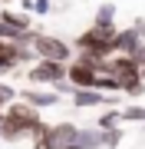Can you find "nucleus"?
<instances>
[{
    "mask_svg": "<svg viewBox=\"0 0 145 149\" xmlns=\"http://www.w3.org/2000/svg\"><path fill=\"white\" fill-rule=\"evenodd\" d=\"M115 23H92L76 37V50L86 53H99V56H112L115 53Z\"/></svg>",
    "mask_w": 145,
    "mask_h": 149,
    "instance_id": "nucleus-1",
    "label": "nucleus"
},
{
    "mask_svg": "<svg viewBox=\"0 0 145 149\" xmlns=\"http://www.w3.org/2000/svg\"><path fill=\"white\" fill-rule=\"evenodd\" d=\"M59 80H66V63H59V60L36 56L27 70V83H33V86H53Z\"/></svg>",
    "mask_w": 145,
    "mask_h": 149,
    "instance_id": "nucleus-2",
    "label": "nucleus"
},
{
    "mask_svg": "<svg viewBox=\"0 0 145 149\" xmlns=\"http://www.w3.org/2000/svg\"><path fill=\"white\" fill-rule=\"evenodd\" d=\"M30 47L36 50V56H46V60H59V63H69L73 60V47L66 40H59L53 37V33H33V40H30Z\"/></svg>",
    "mask_w": 145,
    "mask_h": 149,
    "instance_id": "nucleus-3",
    "label": "nucleus"
},
{
    "mask_svg": "<svg viewBox=\"0 0 145 149\" xmlns=\"http://www.w3.org/2000/svg\"><path fill=\"white\" fill-rule=\"evenodd\" d=\"M3 113H7V119H13L16 126L23 129V133H30V129L40 123V109H36V106H30V103H27V100H20V96H16L13 103H7Z\"/></svg>",
    "mask_w": 145,
    "mask_h": 149,
    "instance_id": "nucleus-4",
    "label": "nucleus"
},
{
    "mask_svg": "<svg viewBox=\"0 0 145 149\" xmlns=\"http://www.w3.org/2000/svg\"><path fill=\"white\" fill-rule=\"evenodd\" d=\"M20 100H27L30 106H36V109H46V106H56L59 103V93L53 90V86H27V90H20Z\"/></svg>",
    "mask_w": 145,
    "mask_h": 149,
    "instance_id": "nucleus-5",
    "label": "nucleus"
},
{
    "mask_svg": "<svg viewBox=\"0 0 145 149\" xmlns=\"http://www.w3.org/2000/svg\"><path fill=\"white\" fill-rule=\"evenodd\" d=\"M66 80H69L76 90H79V86H92L96 83V70H92L89 63H82L79 56H73L69 63H66Z\"/></svg>",
    "mask_w": 145,
    "mask_h": 149,
    "instance_id": "nucleus-6",
    "label": "nucleus"
},
{
    "mask_svg": "<svg viewBox=\"0 0 145 149\" xmlns=\"http://www.w3.org/2000/svg\"><path fill=\"white\" fill-rule=\"evenodd\" d=\"M106 73H112L115 80H125V76H135L139 73V66H135V60L129 53H112V56H106Z\"/></svg>",
    "mask_w": 145,
    "mask_h": 149,
    "instance_id": "nucleus-7",
    "label": "nucleus"
},
{
    "mask_svg": "<svg viewBox=\"0 0 145 149\" xmlns=\"http://www.w3.org/2000/svg\"><path fill=\"white\" fill-rule=\"evenodd\" d=\"M73 106L76 109H96V106H106V93L96 90V86H79V90H73Z\"/></svg>",
    "mask_w": 145,
    "mask_h": 149,
    "instance_id": "nucleus-8",
    "label": "nucleus"
},
{
    "mask_svg": "<svg viewBox=\"0 0 145 149\" xmlns=\"http://www.w3.org/2000/svg\"><path fill=\"white\" fill-rule=\"evenodd\" d=\"M0 20H7L10 27H20V30H30L33 27L30 10H20V7H13V3H0Z\"/></svg>",
    "mask_w": 145,
    "mask_h": 149,
    "instance_id": "nucleus-9",
    "label": "nucleus"
},
{
    "mask_svg": "<svg viewBox=\"0 0 145 149\" xmlns=\"http://www.w3.org/2000/svg\"><path fill=\"white\" fill-rule=\"evenodd\" d=\"M53 149H63V146H69V143H76V133H79V126L76 123H69V119H59V123H53Z\"/></svg>",
    "mask_w": 145,
    "mask_h": 149,
    "instance_id": "nucleus-10",
    "label": "nucleus"
},
{
    "mask_svg": "<svg viewBox=\"0 0 145 149\" xmlns=\"http://www.w3.org/2000/svg\"><path fill=\"white\" fill-rule=\"evenodd\" d=\"M49 129H53V123L40 119L36 126H33L30 133H27V139H30V146H33V149H53V133H49Z\"/></svg>",
    "mask_w": 145,
    "mask_h": 149,
    "instance_id": "nucleus-11",
    "label": "nucleus"
},
{
    "mask_svg": "<svg viewBox=\"0 0 145 149\" xmlns=\"http://www.w3.org/2000/svg\"><path fill=\"white\" fill-rule=\"evenodd\" d=\"M139 43H142V37H139V30L135 27H125V30H115V53H135L139 50Z\"/></svg>",
    "mask_w": 145,
    "mask_h": 149,
    "instance_id": "nucleus-12",
    "label": "nucleus"
},
{
    "mask_svg": "<svg viewBox=\"0 0 145 149\" xmlns=\"http://www.w3.org/2000/svg\"><path fill=\"white\" fill-rule=\"evenodd\" d=\"M76 146L79 149H102V129L99 126H86L76 133Z\"/></svg>",
    "mask_w": 145,
    "mask_h": 149,
    "instance_id": "nucleus-13",
    "label": "nucleus"
},
{
    "mask_svg": "<svg viewBox=\"0 0 145 149\" xmlns=\"http://www.w3.org/2000/svg\"><path fill=\"white\" fill-rule=\"evenodd\" d=\"M20 139H27V133L13 119H7V113H3V119H0V143H20Z\"/></svg>",
    "mask_w": 145,
    "mask_h": 149,
    "instance_id": "nucleus-14",
    "label": "nucleus"
},
{
    "mask_svg": "<svg viewBox=\"0 0 145 149\" xmlns=\"http://www.w3.org/2000/svg\"><path fill=\"white\" fill-rule=\"evenodd\" d=\"M119 93L139 100V96H145V80H142L139 73H135V76H125V80H119Z\"/></svg>",
    "mask_w": 145,
    "mask_h": 149,
    "instance_id": "nucleus-15",
    "label": "nucleus"
},
{
    "mask_svg": "<svg viewBox=\"0 0 145 149\" xmlns=\"http://www.w3.org/2000/svg\"><path fill=\"white\" fill-rule=\"evenodd\" d=\"M115 13H119V7L112 3V0H102V3L96 7V17H92V23H115Z\"/></svg>",
    "mask_w": 145,
    "mask_h": 149,
    "instance_id": "nucleus-16",
    "label": "nucleus"
},
{
    "mask_svg": "<svg viewBox=\"0 0 145 149\" xmlns=\"http://www.w3.org/2000/svg\"><path fill=\"white\" fill-rule=\"evenodd\" d=\"M125 139V129L122 126H112V129H102V149H119Z\"/></svg>",
    "mask_w": 145,
    "mask_h": 149,
    "instance_id": "nucleus-17",
    "label": "nucleus"
},
{
    "mask_svg": "<svg viewBox=\"0 0 145 149\" xmlns=\"http://www.w3.org/2000/svg\"><path fill=\"white\" fill-rule=\"evenodd\" d=\"M96 126H99V129H112V126H122V109H106V113H99Z\"/></svg>",
    "mask_w": 145,
    "mask_h": 149,
    "instance_id": "nucleus-18",
    "label": "nucleus"
},
{
    "mask_svg": "<svg viewBox=\"0 0 145 149\" xmlns=\"http://www.w3.org/2000/svg\"><path fill=\"white\" fill-rule=\"evenodd\" d=\"M122 123H145V106H142V103L122 106Z\"/></svg>",
    "mask_w": 145,
    "mask_h": 149,
    "instance_id": "nucleus-19",
    "label": "nucleus"
},
{
    "mask_svg": "<svg viewBox=\"0 0 145 149\" xmlns=\"http://www.w3.org/2000/svg\"><path fill=\"white\" fill-rule=\"evenodd\" d=\"M16 96H20V90H13V86L7 83V76H0V109H3L7 103H13Z\"/></svg>",
    "mask_w": 145,
    "mask_h": 149,
    "instance_id": "nucleus-20",
    "label": "nucleus"
},
{
    "mask_svg": "<svg viewBox=\"0 0 145 149\" xmlns=\"http://www.w3.org/2000/svg\"><path fill=\"white\" fill-rule=\"evenodd\" d=\"M53 0H33V13L36 17H53Z\"/></svg>",
    "mask_w": 145,
    "mask_h": 149,
    "instance_id": "nucleus-21",
    "label": "nucleus"
},
{
    "mask_svg": "<svg viewBox=\"0 0 145 149\" xmlns=\"http://www.w3.org/2000/svg\"><path fill=\"white\" fill-rule=\"evenodd\" d=\"M132 60H135V66H139V76L145 80V40L139 43V50H135V53H132Z\"/></svg>",
    "mask_w": 145,
    "mask_h": 149,
    "instance_id": "nucleus-22",
    "label": "nucleus"
},
{
    "mask_svg": "<svg viewBox=\"0 0 145 149\" xmlns=\"http://www.w3.org/2000/svg\"><path fill=\"white\" fill-rule=\"evenodd\" d=\"M132 27L139 30V37L145 40V17H135V20H132Z\"/></svg>",
    "mask_w": 145,
    "mask_h": 149,
    "instance_id": "nucleus-23",
    "label": "nucleus"
},
{
    "mask_svg": "<svg viewBox=\"0 0 145 149\" xmlns=\"http://www.w3.org/2000/svg\"><path fill=\"white\" fill-rule=\"evenodd\" d=\"M63 149H79V146H76V143H69V146H63Z\"/></svg>",
    "mask_w": 145,
    "mask_h": 149,
    "instance_id": "nucleus-24",
    "label": "nucleus"
},
{
    "mask_svg": "<svg viewBox=\"0 0 145 149\" xmlns=\"http://www.w3.org/2000/svg\"><path fill=\"white\" fill-rule=\"evenodd\" d=\"M0 119H3V109H0Z\"/></svg>",
    "mask_w": 145,
    "mask_h": 149,
    "instance_id": "nucleus-25",
    "label": "nucleus"
}]
</instances>
